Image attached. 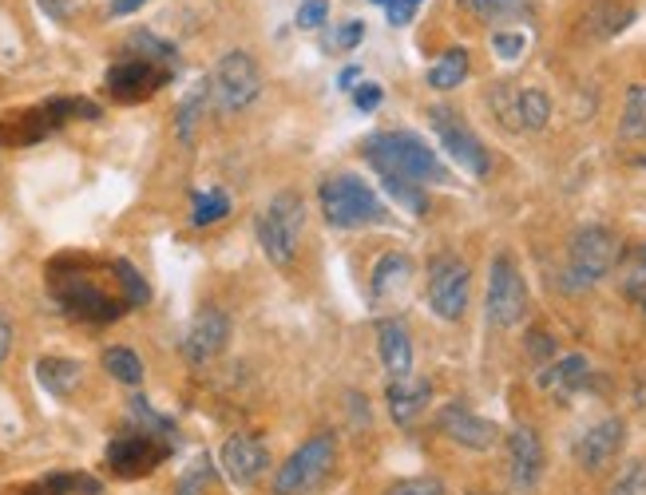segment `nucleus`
<instances>
[{"mask_svg":"<svg viewBox=\"0 0 646 495\" xmlns=\"http://www.w3.org/2000/svg\"><path fill=\"white\" fill-rule=\"evenodd\" d=\"M48 290L56 297V305L76 317V321H88V325H108L115 317H123L131 305L127 297L100 286V278L84 266V262H56L48 266Z\"/></svg>","mask_w":646,"mask_h":495,"instance_id":"1","label":"nucleus"},{"mask_svg":"<svg viewBox=\"0 0 646 495\" xmlns=\"http://www.w3.org/2000/svg\"><path fill=\"white\" fill-rule=\"evenodd\" d=\"M365 159L381 179H409V183H448V167L436 159V151L425 147L409 131H381L365 143Z\"/></svg>","mask_w":646,"mask_h":495,"instance_id":"2","label":"nucleus"},{"mask_svg":"<svg viewBox=\"0 0 646 495\" xmlns=\"http://www.w3.org/2000/svg\"><path fill=\"white\" fill-rule=\"evenodd\" d=\"M302 230H306V202L298 191H278L258 210V222H254L258 246H262L266 262H274L278 270L294 266L298 246H302Z\"/></svg>","mask_w":646,"mask_h":495,"instance_id":"3","label":"nucleus"},{"mask_svg":"<svg viewBox=\"0 0 646 495\" xmlns=\"http://www.w3.org/2000/svg\"><path fill=\"white\" fill-rule=\"evenodd\" d=\"M318 202L325 210V222L329 226H341V230H353V226H377L385 222V202L381 195L357 179V175H329L318 187Z\"/></svg>","mask_w":646,"mask_h":495,"instance_id":"4","label":"nucleus"},{"mask_svg":"<svg viewBox=\"0 0 646 495\" xmlns=\"http://www.w3.org/2000/svg\"><path fill=\"white\" fill-rule=\"evenodd\" d=\"M619 262H623V242H619L615 230L579 226L571 234V246H567V286L571 290L599 286L607 274H615Z\"/></svg>","mask_w":646,"mask_h":495,"instance_id":"5","label":"nucleus"},{"mask_svg":"<svg viewBox=\"0 0 646 495\" xmlns=\"http://www.w3.org/2000/svg\"><path fill=\"white\" fill-rule=\"evenodd\" d=\"M337 468V436L318 432L302 448L290 452V460L274 472V495H310L318 492Z\"/></svg>","mask_w":646,"mask_h":495,"instance_id":"6","label":"nucleus"},{"mask_svg":"<svg viewBox=\"0 0 646 495\" xmlns=\"http://www.w3.org/2000/svg\"><path fill=\"white\" fill-rule=\"evenodd\" d=\"M207 92H211V99H215V107L222 115H234V111L250 107L258 99V92H262V72L254 64V56L242 52V48L226 52L215 64L211 80H207Z\"/></svg>","mask_w":646,"mask_h":495,"instance_id":"7","label":"nucleus"},{"mask_svg":"<svg viewBox=\"0 0 646 495\" xmlns=\"http://www.w3.org/2000/svg\"><path fill=\"white\" fill-rule=\"evenodd\" d=\"M488 321L496 329H516L528 317V286L512 254H496L488 270V297H484Z\"/></svg>","mask_w":646,"mask_h":495,"instance_id":"8","label":"nucleus"},{"mask_svg":"<svg viewBox=\"0 0 646 495\" xmlns=\"http://www.w3.org/2000/svg\"><path fill=\"white\" fill-rule=\"evenodd\" d=\"M468 286H472V274H468V262L456 258V254H436L429 262V309L440 321H460L468 313Z\"/></svg>","mask_w":646,"mask_h":495,"instance_id":"9","label":"nucleus"},{"mask_svg":"<svg viewBox=\"0 0 646 495\" xmlns=\"http://www.w3.org/2000/svg\"><path fill=\"white\" fill-rule=\"evenodd\" d=\"M429 123H432V131H436V139H440V147L448 151V159H452L464 175L484 179V175L492 171V159H488L484 143L472 135V127H468L452 107H432Z\"/></svg>","mask_w":646,"mask_h":495,"instance_id":"10","label":"nucleus"},{"mask_svg":"<svg viewBox=\"0 0 646 495\" xmlns=\"http://www.w3.org/2000/svg\"><path fill=\"white\" fill-rule=\"evenodd\" d=\"M167 456H171V440H163V436H155V432H143V428H139V432L115 436L108 444V452H104L111 476H119V480L151 476Z\"/></svg>","mask_w":646,"mask_h":495,"instance_id":"11","label":"nucleus"},{"mask_svg":"<svg viewBox=\"0 0 646 495\" xmlns=\"http://www.w3.org/2000/svg\"><path fill=\"white\" fill-rule=\"evenodd\" d=\"M218 468L226 472V480H230L234 488H250V484H258V480L266 476L270 452H266V444H262L258 436L234 432V436L222 444V452H218Z\"/></svg>","mask_w":646,"mask_h":495,"instance_id":"12","label":"nucleus"},{"mask_svg":"<svg viewBox=\"0 0 646 495\" xmlns=\"http://www.w3.org/2000/svg\"><path fill=\"white\" fill-rule=\"evenodd\" d=\"M167 80H171V68H159V64H151V60H143V56L119 60L115 68H108V76H104L111 99H119V103L151 99Z\"/></svg>","mask_w":646,"mask_h":495,"instance_id":"13","label":"nucleus"},{"mask_svg":"<svg viewBox=\"0 0 646 495\" xmlns=\"http://www.w3.org/2000/svg\"><path fill=\"white\" fill-rule=\"evenodd\" d=\"M543 440H539L536 428L520 424L508 432V480H512V492L528 495L543 480Z\"/></svg>","mask_w":646,"mask_h":495,"instance_id":"14","label":"nucleus"},{"mask_svg":"<svg viewBox=\"0 0 646 495\" xmlns=\"http://www.w3.org/2000/svg\"><path fill=\"white\" fill-rule=\"evenodd\" d=\"M226 341H230V317L215 305H203L183 333V357L191 365H207L226 349Z\"/></svg>","mask_w":646,"mask_h":495,"instance_id":"15","label":"nucleus"},{"mask_svg":"<svg viewBox=\"0 0 646 495\" xmlns=\"http://www.w3.org/2000/svg\"><path fill=\"white\" fill-rule=\"evenodd\" d=\"M627 444V420L623 416H607L599 424H591L579 440H575V460L583 472H603Z\"/></svg>","mask_w":646,"mask_h":495,"instance_id":"16","label":"nucleus"},{"mask_svg":"<svg viewBox=\"0 0 646 495\" xmlns=\"http://www.w3.org/2000/svg\"><path fill=\"white\" fill-rule=\"evenodd\" d=\"M436 428H440L452 444H460V448H468V452H488V448H496V440H500V428H496L492 420H484V416L468 412L464 404H448V408H440Z\"/></svg>","mask_w":646,"mask_h":495,"instance_id":"17","label":"nucleus"},{"mask_svg":"<svg viewBox=\"0 0 646 495\" xmlns=\"http://www.w3.org/2000/svg\"><path fill=\"white\" fill-rule=\"evenodd\" d=\"M377 349H381V365L393 381L413 377V341H409V329L397 317L377 321Z\"/></svg>","mask_w":646,"mask_h":495,"instance_id":"18","label":"nucleus"},{"mask_svg":"<svg viewBox=\"0 0 646 495\" xmlns=\"http://www.w3.org/2000/svg\"><path fill=\"white\" fill-rule=\"evenodd\" d=\"M536 381H539V389H547L551 396L567 400V396H575L587 381H591V361H587L583 353L555 357L551 365H543V369H539Z\"/></svg>","mask_w":646,"mask_h":495,"instance_id":"19","label":"nucleus"},{"mask_svg":"<svg viewBox=\"0 0 646 495\" xmlns=\"http://www.w3.org/2000/svg\"><path fill=\"white\" fill-rule=\"evenodd\" d=\"M635 20V8L623 0H591L583 12V36L587 40H611Z\"/></svg>","mask_w":646,"mask_h":495,"instance_id":"20","label":"nucleus"},{"mask_svg":"<svg viewBox=\"0 0 646 495\" xmlns=\"http://www.w3.org/2000/svg\"><path fill=\"white\" fill-rule=\"evenodd\" d=\"M432 400V381L425 377H405V381H393L389 385V416L397 424H413Z\"/></svg>","mask_w":646,"mask_h":495,"instance_id":"21","label":"nucleus"},{"mask_svg":"<svg viewBox=\"0 0 646 495\" xmlns=\"http://www.w3.org/2000/svg\"><path fill=\"white\" fill-rule=\"evenodd\" d=\"M36 381L52 396H72L84 381V365L72 357H40L36 361Z\"/></svg>","mask_w":646,"mask_h":495,"instance_id":"22","label":"nucleus"},{"mask_svg":"<svg viewBox=\"0 0 646 495\" xmlns=\"http://www.w3.org/2000/svg\"><path fill=\"white\" fill-rule=\"evenodd\" d=\"M409 274H413V262H409V254H401V250H389V254H381L377 258V266H373V274H369V294L377 297H389L397 294V290H405L409 286Z\"/></svg>","mask_w":646,"mask_h":495,"instance_id":"23","label":"nucleus"},{"mask_svg":"<svg viewBox=\"0 0 646 495\" xmlns=\"http://www.w3.org/2000/svg\"><path fill=\"white\" fill-rule=\"evenodd\" d=\"M468 68H472L468 48H444L440 60L429 64V76L425 80H429L432 92H452V88H460L468 80Z\"/></svg>","mask_w":646,"mask_h":495,"instance_id":"24","label":"nucleus"},{"mask_svg":"<svg viewBox=\"0 0 646 495\" xmlns=\"http://www.w3.org/2000/svg\"><path fill=\"white\" fill-rule=\"evenodd\" d=\"M100 495V484L92 476H48V480H36V484H20V488H4L0 495Z\"/></svg>","mask_w":646,"mask_h":495,"instance_id":"25","label":"nucleus"},{"mask_svg":"<svg viewBox=\"0 0 646 495\" xmlns=\"http://www.w3.org/2000/svg\"><path fill=\"white\" fill-rule=\"evenodd\" d=\"M619 139L643 143L646 139V84H631L623 96V115H619Z\"/></svg>","mask_w":646,"mask_h":495,"instance_id":"26","label":"nucleus"},{"mask_svg":"<svg viewBox=\"0 0 646 495\" xmlns=\"http://www.w3.org/2000/svg\"><path fill=\"white\" fill-rule=\"evenodd\" d=\"M512 115H516V127L520 131H543L547 119H551V96L539 92V88H524L516 96V111Z\"/></svg>","mask_w":646,"mask_h":495,"instance_id":"27","label":"nucleus"},{"mask_svg":"<svg viewBox=\"0 0 646 495\" xmlns=\"http://www.w3.org/2000/svg\"><path fill=\"white\" fill-rule=\"evenodd\" d=\"M104 369H108L119 385H139V381H143V361H139V353H131L127 345H111V349H104Z\"/></svg>","mask_w":646,"mask_h":495,"instance_id":"28","label":"nucleus"},{"mask_svg":"<svg viewBox=\"0 0 646 495\" xmlns=\"http://www.w3.org/2000/svg\"><path fill=\"white\" fill-rule=\"evenodd\" d=\"M195 210H191V222L195 226H215V222H222L226 214H230V195L226 191H199L195 195V202H191Z\"/></svg>","mask_w":646,"mask_h":495,"instance_id":"29","label":"nucleus"},{"mask_svg":"<svg viewBox=\"0 0 646 495\" xmlns=\"http://www.w3.org/2000/svg\"><path fill=\"white\" fill-rule=\"evenodd\" d=\"M211 488H215V464H211L207 456H199V460L179 476L175 495H211Z\"/></svg>","mask_w":646,"mask_h":495,"instance_id":"30","label":"nucleus"},{"mask_svg":"<svg viewBox=\"0 0 646 495\" xmlns=\"http://www.w3.org/2000/svg\"><path fill=\"white\" fill-rule=\"evenodd\" d=\"M381 187L393 195V202H401L409 214H425L429 210V198H425V187L421 183H409V179H381Z\"/></svg>","mask_w":646,"mask_h":495,"instance_id":"31","label":"nucleus"},{"mask_svg":"<svg viewBox=\"0 0 646 495\" xmlns=\"http://www.w3.org/2000/svg\"><path fill=\"white\" fill-rule=\"evenodd\" d=\"M115 274H119V294L127 297L131 309H135V305H147L151 290H147V282L139 278V270H135L127 258H115Z\"/></svg>","mask_w":646,"mask_h":495,"instance_id":"32","label":"nucleus"},{"mask_svg":"<svg viewBox=\"0 0 646 495\" xmlns=\"http://www.w3.org/2000/svg\"><path fill=\"white\" fill-rule=\"evenodd\" d=\"M623 290H627V297H635L646 309V242L627 258V266H623Z\"/></svg>","mask_w":646,"mask_h":495,"instance_id":"33","label":"nucleus"},{"mask_svg":"<svg viewBox=\"0 0 646 495\" xmlns=\"http://www.w3.org/2000/svg\"><path fill=\"white\" fill-rule=\"evenodd\" d=\"M203 99H211L207 92V80H203V88L195 92V96L183 99V107H179V119H175V127H179V139L191 147L195 143V119H199V107H203Z\"/></svg>","mask_w":646,"mask_h":495,"instance_id":"34","label":"nucleus"},{"mask_svg":"<svg viewBox=\"0 0 646 495\" xmlns=\"http://www.w3.org/2000/svg\"><path fill=\"white\" fill-rule=\"evenodd\" d=\"M607 495H646V460H631Z\"/></svg>","mask_w":646,"mask_h":495,"instance_id":"35","label":"nucleus"},{"mask_svg":"<svg viewBox=\"0 0 646 495\" xmlns=\"http://www.w3.org/2000/svg\"><path fill=\"white\" fill-rule=\"evenodd\" d=\"M361 36H365V24H361V20H341V24L325 36V48L349 52V48H357V44H361Z\"/></svg>","mask_w":646,"mask_h":495,"instance_id":"36","label":"nucleus"},{"mask_svg":"<svg viewBox=\"0 0 646 495\" xmlns=\"http://www.w3.org/2000/svg\"><path fill=\"white\" fill-rule=\"evenodd\" d=\"M385 495H444V484H440L436 476H413V480L393 484Z\"/></svg>","mask_w":646,"mask_h":495,"instance_id":"37","label":"nucleus"},{"mask_svg":"<svg viewBox=\"0 0 646 495\" xmlns=\"http://www.w3.org/2000/svg\"><path fill=\"white\" fill-rule=\"evenodd\" d=\"M325 16H329V0H306L302 8H298V16H294V24L302 28V32H314V28H322Z\"/></svg>","mask_w":646,"mask_h":495,"instance_id":"38","label":"nucleus"},{"mask_svg":"<svg viewBox=\"0 0 646 495\" xmlns=\"http://www.w3.org/2000/svg\"><path fill=\"white\" fill-rule=\"evenodd\" d=\"M524 44H528L524 32H496V36H492V48H496L500 60H516V56L524 52Z\"/></svg>","mask_w":646,"mask_h":495,"instance_id":"39","label":"nucleus"},{"mask_svg":"<svg viewBox=\"0 0 646 495\" xmlns=\"http://www.w3.org/2000/svg\"><path fill=\"white\" fill-rule=\"evenodd\" d=\"M528 357L536 361L539 369L555 361V341H551V333H532V337H528Z\"/></svg>","mask_w":646,"mask_h":495,"instance_id":"40","label":"nucleus"},{"mask_svg":"<svg viewBox=\"0 0 646 495\" xmlns=\"http://www.w3.org/2000/svg\"><path fill=\"white\" fill-rule=\"evenodd\" d=\"M381 99H385V92H381V84H373V80H365V84H357V88H353V103H357V111H377V107H381Z\"/></svg>","mask_w":646,"mask_h":495,"instance_id":"41","label":"nucleus"},{"mask_svg":"<svg viewBox=\"0 0 646 495\" xmlns=\"http://www.w3.org/2000/svg\"><path fill=\"white\" fill-rule=\"evenodd\" d=\"M425 0H389L385 4V12H389V24L393 28H401V24H409L413 16H417V8H421Z\"/></svg>","mask_w":646,"mask_h":495,"instance_id":"42","label":"nucleus"},{"mask_svg":"<svg viewBox=\"0 0 646 495\" xmlns=\"http://www.w3.org/2000/svg\"><path fill=\"white\" fill-rule=\"evenodd\" d=\"M52 20H68V12L76 8V0H36Z\"/></svg>","mask_w":646,"mask_h":495,"instance_id":"43","label":"nucleus"},{"mask_svg":"<svg viewBox=\"0 0 646 495\" xmlns=\"http://www.w3.org/2000/svg\"><path fill=\"white\" fill-rule=\"evenodd\" d=\"M147 0H111L108 4V12L111 16H131V12H139Z\"/></svg>","mask_w":646,"mask_h":495,"instance_id":"44","label":"nucleus"},{"mask_svg":"<svg viewBox=\"0 0 646 495\" xmlns=\"http://www.w3.org/2000/svg\"><path fill=\"white\" fill-rule=\"evenodd\" d=\"M8 349H12V325L0 317V365H4V357H8Z\"/></svg>","mask_w":646,"mask_h":495,"instance_id":"45","label":"nucleus"},{"mask_svg":"<svg viewBox=\"0 0 646 495\" xmlns=\"http://www.w3.org/2000/svg\"><path fill=\"white\" fill-rule=\"evenodd\" d=\"M472 4H476V8L484 12V16H492V12H500V8L508 4V0H472Z\"/></svg>","mask_w":646,"mask_h":495,"instance_id":"46","label":"nucleus"},{"mask_svg":"<svg viewBox=\"0 0 646 495\" xmlns=\"http://www.w3.org/2000/svg\"><path fill=\"white\" fill-rule=\"evenodd\" d=\"M353 80H357V68H353V64H349V68H345V72H341V88H357V84H353Z\"/></svg>","mask_w":646,"mask_h":495,"instance_id":"47","label":"nucleus"},{"mask_svg":"<svg viewBox=\"0 0 646 495\" xmlns=\"http://www.w3.org/2000/svg\"><path fill=\"white\" fill-rule=\"evenodd\" d=\"M377 4H389V0H377Z\"/></svg>","mask_w":646,"mask_h":495,"instance_id":"48","label":"nucleus"},{"mask_svg":"<svg viewBox=\"0 0 646 495\" xmlns=\"http://www.w3.org/2000/svg\"><path fill=\"white\" fill-rule=\"evenodd\" d=\"M472 495H488V492H472Z\"/></svg>","mask_w":646,"mask_h":495,"instance_id":"49","label":"nucleus"}]
</instances>
